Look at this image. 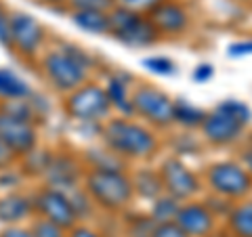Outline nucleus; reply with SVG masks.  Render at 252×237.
Here are the masks:
<instances>
[{
  "mask_svg": "<svg viewBox=\"0 0 252 237\" xmlns=\"http://www.w3.org/2000/svg\"><path fill=\"white\" fill-rule=\"evenodd\" d=\"M93 59L78 46H63L42 57V72L55 89L72 92L86 82Z\"/></svg>",
  "mask_w": 252,
  "mask_h": 237,
  "instance_id": "1",
  "label": "nucleus"
},
{
  "mask_svg": "<svg viewBox=\"0 0 252 237\" xmlns=\"http://www.w3.org/2000/svg\"><path fill=\"white\" fill-rule=\"evenodd\" d=\"M103 139L105 145L122 155L124 160H139V157H147L156 151L158 141L147 128L141 124H135L126 118H114L107 120L103 126Z\"/></svg>",
  "mask_w": 252,
  "mask_h": 237,
  "instance_id": "2",
  "label": "nucleus"
},
{
  "mask_svg": "<svg viewBox=\"0 0 252 237\" xmlns=\"http://www.w3.org/2000/svg\"><path fill=\"white\" fill-rule=\"evenodd\" d=\"M84 191L101 208L122 210L135 195V185L122 170L91 168L84 175Z\"/></svg>",
  "mask_w": 252,
  "mask_h": 237,
  "instance_id": "3",
  "label": "nucleus"
},
{
  "mask_svg": "<svg viewBox=\"0 0 252 237\" xmlns=\"http://www.w3.org/2000/svg\"><path fill=\"white\" fill-rule=\"evenodd\" d=\"M109 34L130 49H143L158 40L160 31L149 17L126 6H114L109 11Z\"/></svg>",
  "mask_w": 252,
  "mask_h": 237,
  "instance_id": "4",
  "label": "nucleus"
},
{
  "mask_svg": "<svg viewBox=\"0 0 252 237\" xmlns=\"http://www.w3.org/2000/svg\"><path fill=\"white\" fill-rule=\"evenodd\" d=\"M65 112L72 120L78 122H103L112 112L107 90L99 84H82L67 94Z\"/></svg>",
  "mask_w": 252,
  "mask_h": 237,
  "instance_id": "5",
  "label": "nucleus"
},
{
  "mask_svg": "<svg viewBox=\"0 0 252 237\" xmlns=\"http://www.w3.org/2000/svg\"><path fill=\"white\" fill-rule=\"evenodd\" d=\"M34 210H38L40 216L49 218L53 223H57L59 227H63L65 231L74 229L78 225V220H80L72 200H69V195L57 187H51V185L40 189V191L36 193Z\"/></svg>",
  "mask_w": 252,
  "mask_h": 237,
  "instance_id": "6",
  "label": "nucleus"
},
{
  "mask_svg": "<svg viewBox=\"0 0 252 237\" xmlns=\"http://www.w3.org/2000/svg\"><path fill=\"white\" fill-rule=\"evenodd\" d=\"M132 105L137 114L156 126H168L170 122H175V103L160 89L139 86L132 94Z\"/></svg>",
  "mask_w": 252,
  "mask_h": 237,
  "instance_id": "7",
  "label": "nucleus"
},
{
  "mask_svg": "<svg viewBox=\"0 0 252 237\" xmlns=\"http://www.w3.org/2000/svg\"><path fill=\"white\" fill-rule=\"evenodd\" d=\"M11 42L13 51L21 57H36L44 42V28L36 17L28 13H13L11 15Z\"/></svg>",
  "mask_w": 252,
  "mask_h": 237,
  "instance_id": "8",
  "label": "nucleus"
},
{
  "mask_svg": "<svg viewBox=\"0 0 252 237\" xmlns=\"http://www.w3.org/2000/svg\"><path fill=\"white\" fill-rule=\"evenodd\" d=\"M34 124L15 118L0 109V141L13 151V155H26L36 147Z\"/></svg>",
  "mask_w": 252,
  "mask_h": 237,
  "instance_id": "9",
  "label": "nucleus"
},
{
  "mask_svg": "<svg viewBox=\"0 0 252 237\" xmlns=\"http://www.w3.org/2000/svg\"><path fill=\"white\" fill-rule=\"evenodd\" d=\"M208 183L220 195L238 197L250 189V177L235 164H217L208 172Z\"/></svg>",
  "mask_w": 252,
  "mask_h": 237,
  "instance_id": "10",
  "label": "nucleus"
},
{
  "mask_svg": "<svg viewBox=\"0 0 252 237\" xmlns=\"http://www.w3.org/2000/svg\"><path fill=\"white\" fill-rule=\"evenodd\" d=\"M160 177L166 193L177 200H187L198 191V180L179 160H166L160 168Z\"/></svg>",
  "mask_w": 252,
  "mask_h": 237,
  "instance_id": "11",
  "label": "nucleus"
},
{
  "mask_svg": "<svg viewBox=\"0 0 252 237\" xmlns=\"http://www.w3.org/2000/svg\"><path fill=\"white\" fill-rule=\"evenodd\" d=\"M242 122L233 120L231 116H227L223 112H217L206 116V120L202 122V130H204V137H206L210 143H217V145H225V143H231L240 137L242 132Z\"/></svg>",
  "mask_w": 252,
  "mask_h": 237,
  "instance_id": "12",
  "label": "nucleus"
},
{
  "mask_svg": "<svg viewBox=\"0 0 252 237\" xmlns=\"http://www.w3.org/2000/svg\"><path fill=\"white\" fill-rule=\"evenodd\" d=\"M175 220L189 237H206L212 231V212L202 204L181 206Z\"/></svg>",
  "mask_w": 252,
  "mask_h": 237,
  "instance_id": "13",
  "label": "nucleus"
},
{
  "mask_svg": "<svg viewBox=\"0 0 252 237\" xmlns=\"http://www.w3.org/2000/svg\"><path fill=\"white\" fill-rule=\"evenodd\" d=\"M149 19L164 34H181L187 28V13L175 2H160L149 11Z\"/></svg>",
  "mask_w": 252,
  "mask_h": 237,
  "instance_id": "14",
  "label": "nucleus"
},
{
  "mask_svg": "<svg viewBox=\"0 0 252 237\" xmlns=\"http://www.w3.org/2000/svg\"><path fill=\"white\" fill-rule=\"evenodd\" d=\"M78 177H80V170H78V164H76V160H74L72 155L53 157L49 170H46V178H49V185L61 189V191H67V189H76Z\"/></svg>",
  "mask_w": 252,
  "mask_h": 237,
  "instance_id": "15",
  "label": "nucleus"
},
{
  "mask_svg": "<svg viewBox=\"0 0 252 237\" xmlns=\"http://www.w3.org/2000/svg\"><path fill=\"white\" fill-rule=\"evenodd\" d=\"M32 210H34V200L21 193H9L0 197V223L2 225L21 223L32 214Z\"/></svg>",
  "mask_w": 252,
  "mask_h": 237,
  "instance_id": "16",
  "label": "nucleus"
},
{
  "mask_svg": "<svg viewBox=\"0 0 252 237\" xmlns=\"http://www.w3.org/2000/svg\"><path fill=\"white\" fill-rule=\"evenodd\" d=\"M72 23L82 31L94 36L109 34V13L101 11H72Z\"/></svg>",
  "mask_w": 252,
  "mask_h": 237,
  "instance_id": "17",
  "label": "nucleus"
},
{
  "mask_svg": "<svg viewBox=\"0 0 252 237\" xmlns=\"http://www.w3.org/2000/svg\"><path fill=\"white\" fill-rule=\"evenodd\" d=\"M105 90H107L109 103H112V109L120 112L122 116L135 114V105H132V99H128V92H126V82L124 80H120L118 76H109Z\"/></svg>",
  "mask_w": 252,
  "mask_h": 237,
  "instance_id": "18",
  "label": "nucleus"
},
{
  "mask_svg": "<svg viewBox=\"0 0 252 237\" xmlns=\"http://www.w3.org/2000/svg\"><path fill=\"white\" fill-rule=\"evenodd\" d=\"M28 97H30L28 82L15 72H11V69H0V99L11 101V99H28Z\"/></svg>",
  "mask_w": 252,
  "mask_h": 237,
  "instance_id": "19",
  "label": "nucleus"
},
{
  "mask_svg": "<svg viewBox=\"0 0 252 237\" xmlns=\"http://www.w3.org/2000/svg\"><path fill=\"white\" fill-rule=\"evenodd\" d=\"M86 162L91 164V168H99V170H122L124 168V157L112 151L109 147L107 149H89Z\"/></svg>",
  "mask_w": 252,
  "mask_h": 237,
  "instance_id": "20",
  "label": "nucleus"
},
{
  "mask_svg": "<svg viewBox=\"0 0 252 237\" xmlns=\"http://www.w3.org/2000/svg\"><path fill=\"white\" fill-rule=\"evenodd\" d=\"M132 185H135V191H139L143 197L147 200H156V197H160L162 189H164V183H162V177L160 172H152V170H143L139 172L132 180Z\"/></svg>",
  "mask_w": 252,
  "mask_h": 237,
  "instance_id": "21",
  "label": "nucleus"
},
{
  "mask_svg": "<svg viewBox=\"0 0 252 237\" xmlns=\"http://www.w3.org/2000/svg\"><path fill=\"white\" fill-rule=\"evenodd\" d=\"M23 157H26V162H23V172H28L32 177L46 175V170H49V166L53 162V155H51L49 149H36V147Z\"/></svg>",
  "mask_w": 252,
  "mask_h": 237,
  "instance_id": "22",
  "label": "nucleus"
},
{
  "mask_svg": "<svg viewBox=\"0 0 252 237\" xmlns=\"http://www.w3.org/2000/svg\"><path fill=\"white\" fill-rule=\"evenodd\" d=\"M229 227L238 237H252V202L242 204L231 212Z\"/></svg>",
  "mask_w": 252,
  "mask_h": 237,
  "instance_id": "23",
  "label": "nucleus"
},
{
  "mask_svg": "<svg viewBox=\"0 0 252 237\" xmlns=\"http://www.w3.org/2000/svg\"><path fill=\"white\" fill-rule=\"evenodd\" d=\"M179 200L172 195H166V197H156L154 200V206H152V218L154 223H168V220H175L177 214H179Z\"/></svg>",
  "mask_w": 252,
  "mask_h": 237,
  "instance_id": "24",
  "label": "nucleus"
},
{
  "mask_svg": "<svg viewBox=\"0 0 252 237\" xmlns=\"http://www.w3.org/2000/svg\"><path fill=\"white\" fill-rule=\"evenodd\" d=\"M204 120H206V114L202 109L189 105L187 101H177L175 103V122L183 126H202Z\"/></svg>",
  "mask_w": 252,
  "mask_h": 237,
  "instance_id": "25",
  "label": "nucleus"
},
{
  "mask_svg": "<svg viewBox=\"0 0 252 237\" xmlns=\"http://www.w3.org/2000/svg\"><path fill=\"white\" fill-rule=\"evenodd\" d=\"M30 231L34 237H67L65 229L59 227L57 223H53V220H49V218H44V216L34 220V225H32Z\"/></svg>",
  "mask_w": 252,
  "mask_h": 237,
  "instance_id": "26",
  "label": "nucleus"
},
{
  "mask_svg": "<svg viewBox=\"0 0 252 237\" xmlns=\"http://www.w3.org/2000/svg\"><path fill=\"white\" fill-rule=\"evenodd\" d=\"M72 11H101L109 13L116 6V0H67Z\"/></svg>",
  "mask_w": 252,
  "mask_h": 237,
  "instance_id": "27",
  "label": "nucleus"
},
{
  "mask_svg": "<svg viewBox=\"0 0 252 237\" xmlns=\"http://www.w3.org/2000/svg\"><path fill=\"white\" fill-rule=\"evenodd\" d=\"M219 112H223V114H227V116H231L233 120H238V122H242V124H246L248 120H250V109L244 105V103H240V101H223L219 107Z\"/></svg>",
  "mask_w": 252,
  "mask_h": 237,
  "instance_id": "28",
  "label": "nucleus"
},
{
  "mask_svg": "<svg viewBox=\"0 0 252 237\" xmlns=\"http://www.w3.org/2000/svg\"><path fill=\"white\" fill-rule=\"evenodd\" d=\"M143 65L152 74H158V76H172L177 72L175 63L166 57H147V59H143Z\"/></svg>",
  "mask_w": 252,
  "mask_h": 237,
  "instance_id": "29",
  "label": "nucleus"
},
{
  "mask_svg": "<svg viewBox=\"0 0 252 237\" xmlns=\"http://www.w3.org/2000/svg\"><path fill=\"white\" fill-rule=\"evenodd\" d=\"M154 218H137V220H132L130 227H128V237H152L154 233Z\"/></svg>",
  "mask_w": 252,
  "mask_h": 237,
  "instance_id": "30",
  "label": "nucleus"
},
{
  "mask_svg": "<svg viewBox=\"0 0 252 237\" xmlns=\"http://www.w3.org/2000/svg\"><path fill=\"white\" fill-rule=\"evenodd\" d=\"M152 237H189V235L177 225V220H168V223H158L154 227Z\"/></svg>",
  "mask_w": 252,
  "mask_h": 237,
  "instance_id": "31",
  "label": "nucleus"
},
{
  "mask_svg": "<svg viewBox=\"0 0 252 237\" xmlns=\"http://www.w3.org/2000/svg\"><path fill=\"white\" fill-rule=\"evenodd\" d=\"M0 46H4V49H13V42H11V17L4 13L2 6H0Z\"/></svg>",
  "mask_w": 252,
  "mask_h": 237,
  "instance_id": "32",
  "label": "nucleus"
},
{
  "mask_svg": "<svg viewBox=\"0 0 252 237\" xmlns=\"http://www.w3.org/2000/svg\"><path fill=\"white\" fill-rule=\"evenodd\" d=\"M120 6H126L130 11H137V13H149L152 9H156L162 0H118Z\"/></svg>",
  "mask_w": 252,
  "mask_h": 237,
  "instance_id": "33",
  "label": "nucleus"
},
{
  "mask_svg": "<svg viewBox=\"0 0 252 237\" xmlns=\"http://www.w3.org/2000/svg\"><path fill=\"white\" fill-rule=\"evenodd\" d=\"M0 237H34L30 229H23L17 225H6L2 231H0Z\"/></svg>",
  "mask_w": 252,
  "mask_h": 237,
  "instance_id": "34",
  "label": "nucleus"
},
{
  "mask_svg": "<svg viewBox=\"0 0 252 237\" xmlns=\"http://www.w3.org/2000/svg\"><path fill=\"white\" fill-rule=\"evenodd\" d=\"M67 237H101V233H97L94 229L91 227H84V225H76L74 229H69V235Z\"/></svg>",
  "mask_w": 252,
  "mask_h": 237,
  "instance_id": "35",
  "label": "nucleus"
},
{
  "mask_svg": "<svg viewBox=\"0 0 252 237\" xmlns=\"http://www.w3.org/2000/svg\"><path fill=\"white\" fill-rule=\"evenodd\" d=\"M191 78L195 82H206L212 78V67L210 65H200V67H195V72L191 74Z\"/></svg>",
  "mask_w": 252,
  "mask_h": 237,
  "instance_id": "36",
  "label": "nucleus"
},
{
  "mask_svg": "<svg viewBox=\"0 0 252 237\" xmlns=\"http://www.w3.org/2000/svg\"><path fill=\"white\" fill-rule=\"evenodd\" d=\"M11 160H13V151L2 143V141H0V168H4Z\"/></svg>",
  "mask_w": 252,
  "mask_h": 237,
  "instance_id": "37",
  "label": "nucleus"
},
{
  "mask_svg": "<svg viewBox=\"0 0 252 237\" xmlns=\"http://www.w3.org/2000/svg\"><path fill=\"white\" fill-rule=\"evenodd\" d=\"M229 53L233 55V57H240V55H248L252 53V42H246V44H233Z\"/></svg>",
  "mask_w": 252,
  "mask_h": 237,
  "instance_id": "38",
  "label": "nucleus"
},
{
  "mask_svg": "<svg viewBox=\"0 0 252 237\" xmlns=\"http://www.w3.org/2000/svg\"><path fill=\"white\" fill-rule=\"evenodd\" d=\"M244 160H246V166H248V168L252 170V149H250V151L246 153V157H244Z\"/></svg>",
  "mask_w": 252,
  "mask_h": 237,
  "instance_id": "39",
  "label": "nucleus"
},
{
  "mask_svg": "<svg viewBox=\"0 0 252 237\" xmlns=\"http://www.w3.org/2000/svg\"><path fill=\"white\" fill-rule=\"evenodd\" d=\"M44 2H61V0H44Z\"/></svg>",
  "mask_w": 252,
  "mask_h": 237,
  "instance_id": "40",
  "label": "nucleus"
}]
</instances>
